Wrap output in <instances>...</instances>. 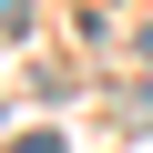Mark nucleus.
Masks as SVG:
<instances>
[{
  "mask_svg": "<svg viewBox=\"0 0 153 153\" xmlns=\"http://www.w3.org/2000/svg\"><path fill=\"white\" fill-rule=\"evenodd\" d=\"M123 123H133V133H153V92H143V102H123Z\"/></svg>",
  "mask_w": 153,
  "mask_h": 153,
  "instance_id": "obj_1",
  "label": "nucleus"
},
{
  "mask_svg": "<svg viewBox=\"0 0 153 153\" xmlns=\"http://www.w3.org/2000/svg\"><path fill=\"white\" fill-rule=\"evenodd\" d=\"M10 153H61V143H51V133H21V143H10Z\"/></svg>",
  "mask_w": 153,
  "mask_h": 153,
  "instance_id": "obj_2",
  "label": "nucleus"
},
{
  "mask_svg": "<svg viewBox=\"0 0 153 153\" xmlns=\"http://www.w3.org/2000/svg\"><path fill=\"white\" fill-rule=\"evenodd\" d=\"M133 51H143V61H153V31H143V41H133Z\"/></svg>",
  "mask_w": 153,
  "mask_h": 153,
  "instance_id": "obj_3",
  "label": "nucleus"
}]
</instances>
